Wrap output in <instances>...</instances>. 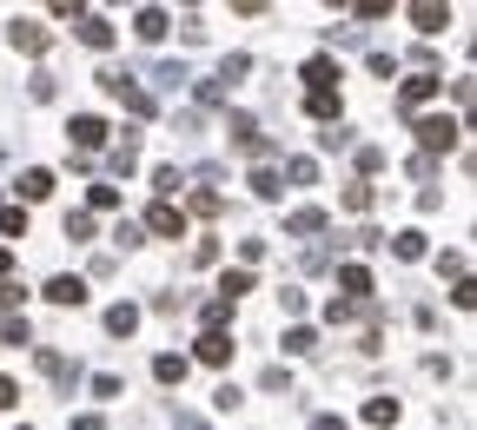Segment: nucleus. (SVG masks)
Listing matches in <instances>:
<instances>
[{
	"instance_id": "obj_25",
	"label": "nucleus",
	"mask_w": 477,
	"mask_h": 430,
	"mask_svg": "<svg viewBox=\"0 0 477 430\" xmlns=\"http://www.w3.org/2000/svg\"><path fill=\"white\" fill-rule=\"evenodd\" d=\"M391 252H398V258H424V232H418V226L398 232V238H391Z\"/></svg>"
},
{
	"instance_id": "obj_15",
	"label": "nucleus",
	"mask_w": 477,
	"mask_h": 430,
	"mask_svg": "<svg viewBox=\"0 0 477 430\" xmlns=\"http://www.w3.org/2000/svg\"><path fill=\"white\" fill-rule=\"evenodd\" d=\"M107 331H113V338H133V331H140V305H113V312H107Z\"/></svg>"
},
{
	"instance_id": "obj_37",
	"label": "nucleus",
	"mask_w": 477,
	"mask_h": 430,
	"mask_svg": "<svg viewBox=\"0 0 477 430\" xmlns=\"http://www.w3.org/2000/svg\"><path fill=\"white\" fill-rule=\"evenodd\" d=\"M21 404V384H13V377H0V410H13Z\"/></svg>"
},
{
	"instance_id": "obj_13",
	"label": "nucleus",
	"mask_w": 477,
	"mask_h": 430,
	"mask_svg": "<svg viewBox=\"0 0 477 430\" xmlns=\"http://www.w3.org/2000/svg\"><path fill=\"white\" fill-rule=\"evenodd\" d=\"M325 226H332V219L318 212V205H299V212L285 219V232H292V238H312V232H325Z\"/></svg>"
},
{
	"instance_id": "obj_18",
	"label": "nucleus",
	"mask_w": 477,
	"mask_h": 430,
	"mask_svg": "<svg viewBox=\"0 0 477 430\" xmlns=\"http://www.w3.org/2000/svg\"><path fill=\"white\" fill-rule=\"evenodd\" d=\"M246 291H252V271H246V265L219 279V298H226V305H238V298H246Z\"/></svg>"
},
{
	"instance_id": "obj_32",
	"label": "nucleus",
	"mask_w": 477,
	"mask_h": 430,
	"mask_svg": "<svg viewBox=\"0 0 477 430\" xmlns=\"http://www.w3.org/2000/svg\"><path fill=\"white\" fill-rule=\"evenodd\" d=\"M133 166H140V146H133V140L113 146V172H133Z\"/></svg>"
},
{
	"instance_id": "obj_26",
	"label": "nucleus",
	"mask_w": 477,
	"mask_h": 430,
	"mask_svg": "<svg viewBox=\"0 0 477 430\" xmlns=\"http://www.w3.org/2000/svg\"><path fill=\"white\" fill-rule=\"evenodd\" d=\"M93 398H100V404H113V398H126V384H119L113 371H100V377H93Z\"/></svg>"
},
{
	"instance_id": "obj_5",
	"label": "nucleus",
	"mask_w": 477,
	"mask_h": 430,
	"mask_svg": "<svg viewBox=\"0 0 477 430\" xmlns=\"http://www.w3.org/2000/svg\"><path fill=\"white\" fill-rule=\"evenodd\" d=\"M299 80H305V86H312V93H332V86H338V80H345V73H338V60H332V54H312V60H305V66H299Z\"/></svg>"
},
{
	"instance_id": "obj_3",
	"label": "nucleus",
	"mask_w": 477,
	"mask_h": 430,
	"mask_svg": "<svg viewBox=\"0 0 477 430\" xmlns=\"http://www.w3.org/2000/svg\"><path fill=\"white\" fill-rule=\"evenodd\" d=\"M66 140H74L80 152H100V146H107V119H100V113H74V119H66Z\"/></svg>"
},
{
	"instance_id": "obj_41",
	"label": "nucleus",
	"mask_w": 477,
	"mask_h": 430,
	"mask_svg": "<svg viewBox=\"0 0 477 430\" xmlns=\"http://www.w3.org/2000/svg\"><path fill=\"white\" fill-rule=\"evenodd\" d=\"M7 271H13V252H7V245H0V285H7Z\"/></svg>"
},
{
	"instance_id": "obj_6",
	"label": "nucleus",
	"mask_w": 477,
	"mask_h": 430,
	"mask_svg": "<svg viewBox=\"0 0 477 430\" xmlns=\"http://www.w3.org/2000/svg\"><path fill=\"white\" fill-rule=\"evenodd\" d=\"M404 13H412V27L424 33V40H438V33L451 27V7H438V0H418V7H404Z\"/></svg>"
},
{
	"instance_id": "obj_16",
	"label": "nucleus",
	"mask_w": 477,
	"mask_h": 430,
	"mask_svg": "<svg viewBox=\"0 0 477 430\" xmlns=\"http://www.w3.org/2000/svg\"><path fill=\"white\" fill-rule=\"evenodd\" d=\"M13 47H21V54H47V27H33V21H13Z\"/></svg>"
},
{
	"instance_id": "obj_22",
	"label": "nucleus",
	"mask_w": 477,
	"mask_h": 430,
	"mask_svg": "<svg viewBox=\"0 0 477 430\" xmlns=\"http://www.w3.org/2000/svg\"><path fill=\"white\" fill-rule=\"evenodd\" d=\"M0 232H7V238H27V205H0Z\"/></svg>"
},
{
	"instance_id": "obj_34",
	"label": "nucleus",
	"mask_w": 477,
	"mask_h": 430,
	"mask_svg": "<svg viewBox=\"0 0 477 430\" xmlns=\"http://www.w3.org/2000/svg\"><path fill=\"white\" fill-rule=\"evenodd\" d=\"M193 265H219V238H199V245H193Z\"/></svg>"
},
{
	"instance_id": "obj_39",
	"label": "nucleus",
	"mask_w": 477,
	"mask_h": 430,
	"mask_svg": "<svg viewBox=\"0 0 477 430\" xmlns=\"http://www.w3.org/2000/svg\"><path fill=\"white\" fill-rule=\"evenodd\" d=\"M312 430H351L345 417H332V410H325V417H312Z\"/></svg>"
},
{
	"instance_id": "obj_2",
	"label": "nucleus",
	"mask_w": 477,
	"mask_h": 430,
	"mask_svg": "<svg viewBox=\"0 0 477 430\" xmlns=\"http://www.w3.org/2000/svg\"><path fill=\"white\" fill-rule=\"evenodd\" d=\"M100 86H107V93H113V99H119L126 113H140V119L152 113V93H146L140 80H126V73H100Z\"/></svg>"
},
{
	"instance_id": "obj_38",
	"label": "nucleus",
	"mask_w": 477,
	"mask_h": 430,
	"mask_svg": "<svg viewBox=\"0 0 477 430\" xmlns=\"http://www.w3.org/2000/svg\"><path fill=\"white\" fill-rule=\"evenodd\" d=\"M21 298H27L21 285H0V312H13V305H21Z\"/></svg>"
},
{
	"instance_id": "obj_21",
	"label": "nucleus",
	"mask_w": 477,
	"mask_h": 430,
	"mask_svg": "<svg viewBox=\"0 0 477 430\" xmlns=\"http://www.w3.org/2000/svg\"><path fill=\"white\" fill-rule=\"evenodd\" d=\"M365 424H378V430L398 424V398H371V404H365Z\"/></svg>"
},
{
	"instance_id": "obj_19",
	"label": "nucleus",
	"mask_w": 477,
	"mask_h": 430,
	"mask_svg": "<svg viewBox=\"0 0 477 430\" xmlns=\"http://www.w3.org/2000/svg\"><path fill=\"white\" fill-rule=\"evenodd\" d=\"M246 185H252V193H259V199H279V193H285V179H279V172H272V166H259V172H252Z\"/></svg>"
},
{
	"instance_id": "obj_4",
	"label": "nucleus",
	"mask_w": 477,
	"mask_h": 430,
	"mask_svg": "<svg viewBox=\"0 0 477 430\" xmlns=\"http://www.w3.org/2000/svg\"><path fill=\"white\" fill-rule=\"evenodd\" d=\"M438 93H445V80H438V73H412V80L398 86V107H404V113H418V107H431Z\"/></svg>"
},
{
	"instance_id": "obj_8",
	"label": "nucleus",
	"mask_w": 477,
	"mask_h": 430,
	"mask_svg": "<svg viewBox=\"0 0 477 430\" xmlns=\"http://www.w3.org/2000/svg\"><path fill=\"white\" fill-rule=\"evenodd\" d=\"M146 232H160V238H186V212H179L173 199H160V205L146 212Z\"/></svg>"
},
{
	"instance_id": "obj_1",
	"label": "nucleus",
	"mask_w": 477,
	"mask_h": 430,
	"mask_svg": "<svg viewBox=\"0 0 477 430\" xmlns=\"http://www.w3.org/2000/svg\"><path fill=\"white\" fill-rule=\"evenodd\" d=\"M457 140H464V126H457L451 113H418V146H424V159H438V152H451Z\"/></svg>"
},
{
	"instance_id": "obj_11",
	"label": "nucleus",
	"mask_w": 477,
	"mask_h": 430,
	"mask_svg": "<svg viewBox=\"0 0 477 430\" xmlns=\"http://www.w3.org/2000/svg\"><path fill=\"white\" fill-rule=\"evenodd\" d=\"M338 291H345V305H365L371 298V271L365 265H345V271H338Z\"/></svg>"
},
{
	"instance_id": "obj_17",
	"label": "nucleus",
	"mask_w": 477,
	"mask_h": 430,
	"mask_svg": "<svg viewBox=\"0 0 477 430\" xmlns=\"http://www.w3.org/2000/svg\"><path fill=\"white\" fill-rule=\"evenodd\" d=\"M152 377H160V384H186V357L179 351H160V357H152Z\"/></svg>"
},
{
	"instance_id": "obj_24",
	"label": "nucleus",
	"mask_w": 477,
	"mask_h": 430,
	"mask_svg": "<svg viewBox=\"0 0 477 430\" xmlns=\"http://www.w3.org/2000/svg\"><path fill=\"white\" fill-rule=\"evenodd\" d=\"M87 205H93V212H119V185H93ZM93 212H87V219H93Z\"/></svg>"
},
{
	"instance_id": "obj_23",
	"label": "nucleus",
	"mask_w": 477,
	"mask_h": 430,
	"mask_svg": "<svg viewBox=\"0 0 477 430\" xmlns=\"http://www.w3.org/2000/svg\"><path fill=\"white\" fill-rule=\"evenodd\" d=\"M285 351H292V357L318 351V331H305V324H292V331H285Z\"/></svg>"
},
{
	"instance_id": "obj_10",
	"label": "nucleus",
	"mask_w": 477,
	"mask_h": 430,
	"mask_svg": "<svg viewBox=\"0 0 477 430\" xmlns=\"http://www.w3.org/2000/svg\"><path fill=\"white\" fill-rule=\"evenodd\" d=\"M193 357H199V365H232V338L226 331H199V344H193Z\"/></svg>"
},
{
	"instance_id": "obj_28",
	"label": "nucleus",
	"mask_w": 477,
	"mask_h": 430,
	"mask_svg": "<svg viewBox=\"0 0 477 430\" xmlns=\"http://www.w3.org/2000/svg\"><path fill=\"white\" fill-rule=\"evenodd\" d=\"M66 238H74V245H87V238H93V219H87V212H66Z\"/></svg>"
},
{
	"instance_id": "obj_36",
	"label": "nucleus",
	"mask_w": 477,
	"mask_h": 430,
	"mask_svg": "<svg viewBox=\"0 0 477 430\" xmlns=\"http://www.w3.org/2000/svg\"><path fill=\"white\" fill-rule=\"evenodd\" d=\"M219 205H226V199H219V193H193V212H199V219H212V212H219Z\"/></svg>"
},
{
	"instance_id": "obj_7",
	"label": "nucleus",
	"mask_w": 477,
	"mask_h": 430,
	"mask_svg": "<svg viewBox=\"0 0 477 430\" xmlns=\"http://www.w3.org/2000/svg\"><path fill=\"white\" fill-rule=\"evenodd\" d=\"M133 33H140L146 47H160L166 33H173V13H166V7H140V13H133Z\"/></svg>"
},
{
	"instance_id": "obj_30",
	"label": "nucleus",
	"mask_w": 477,
	"mask_h": 430,
	"mask_svg": "<svg viewBox=\"0 0 477 430\" xmlns=\"http://www.w3.org/2000/svg\"><path fill=\"white\" fill-rule=\"evenodd\" d=\"M285 172H292V185H318V159H292Z\"/></svg>"
},
{
	"instance_id": "obj_40",
	"label": "nucleus",
	"mask_w": 477,
	"mask_h": 430,
	"mask_svg": "<svg viewBox=\"0 0 477 430\" xmlns=\"http://www.w3.org/2000/svg\"><path fill=\"white\" fill-rule=\"evenodd\" d=\"M74 430H107V424H100V417H93V410H87V417H74Z\"/></svg>"
},
{
	"instance_id": "obj_27",
	"label": "nucleus",
	"mask_w": 477,
	"mask_h": 430,
	"mask_svg": "<svg viewBox=\"0 0 477 430\" xmlns=\"http://www.w3.org/2000/svg\"><path fill=\"white\" fill-rule=\"evenodd\" d=\"M0 344H33V331H27V318H0Z\"/></svg>"
},
{
	"instance_id": "obj_42",
	"label": "nucleus",
	"mask_w": 477,
	"mask_h": 430,
	"mask_svg": "<svg viewBox=\"0 0 477 430\" xmlns=\"http://www.w3.org/2000/svg\"><path fill=\"white\" fill-rule=\"evenodd\" d=\"M21 430H33V424H21Z\"/></svg>"
},
{
	"instance_id": "obj_31",
	"label": "nucleus",
	"mask_w": 477,
	"mask_h": 430,
	"mask_svg": "<svg viewBox=\"0 0 477 430\" xmlns=\"http://www.w3.org/2000/svg\"><path fill=\"white\" fill-rule=\"evenodd\" d=\"M152 185H160V193L173 199V193H179V166H152Z\"/></svg>"
},
{
	"instance_id": "obj_33",
	"label": "nucleus",
	"mask_w": 477,
	"mask_h": 430,
	"mask_svg": "<svg viewBox=\"0 0 477 430\" xmlns=\"http://www.w3.org/2000/svg\"><path fill=\"white\" fill-rule=\"evenodd\" d=\"M199 318H206V331H219V324L232 318V305H226V298H212V305H206V312H199Z\"/></svg>"
},
{
	"instance_id": "obj_12",
	"label": "nucleus",
	"mask_w": 477,
	"mask_h": 430,
	"mask_svg": "<svg viewBox=\"0 0 477 430\" xmlns=\"http://www.w3.org/2000/svg\"><path fill=\"white\" fill-rule=\"evenodd\" d=\"M80 40L107 54V47H113V21H107V13H80Z\"/></svg>"
},
{
	"instance_id": "obj_29",
	"label": "nucleus",
	"mask_w": 477,
	"mask_h": 430,
	"mask_svg": "<svg viewBox=\"0 0 477 430\" xmlns=\"http://www.w3.org/2000/svg\"><path fill=\"white\" fill-rule=\"evenodd\" d=\"M371 199H378L371 185H345V212H371Z\"/></svg>"
},
{
	"instance_id": "obj_35",
	"label": "nucleus",
	"mask_w": 477,
	"mask_h": 430,
	"mask_svg": "<svg viewBox=\"0 0 477 430\" xmlns=\"http://www.w3.org/2000/svg\"><path fill=\"white\" fill-rule=\"evenodd\" d=\"M451 305H457V312H471V305H477V285H471V279H457V291H451Z\"/></svg>"
},
{
	"instance_id": "obj_14",
	"label": "nucleus",
	"mask_w": 477,
	"mask_h": 430,
	"mask_svg": "<svg viewBox=\"0 0 477 430\" xmlns=\"http://www.w3.org/2000/svg\"><path fill=\"white\" fill-rule=\"evenodd\" d=\"M47 193H54V172H47V166L21 172V199H27V205H33V199H47Z\"/></svg>"
},
{
	"instance_id": "obj_20",
	"label": "nucleus",
	"mask_w": 477,
	"mask_h": 430,
	"mask_svg": "<svg viewBox=\"0 0 477 430\" xmlns=\"http://www.w3.org/2000/svg\"><path fill=\"white\" fill-rule=\"evenodd\" d=\"M305 113H312V119H325V126H332V119H338V93H305Z\"/></svg>"
},
{
	"instance_id": "obj_9",
	"label": "nucleus",
	"mask_w": 477,
	"mask_h": 430,
	"mask_svg": "<svg viewBox=\"0 0 477 430\" xmlns=\"http://www.w3.org/2000/svg\"><path fill=\"white\" fill-rule=\"evenodd\" d=\"M47 298L74 312V305H87V279H74V271H54V279H47Z\"/></svg>"
}]
</instances>
